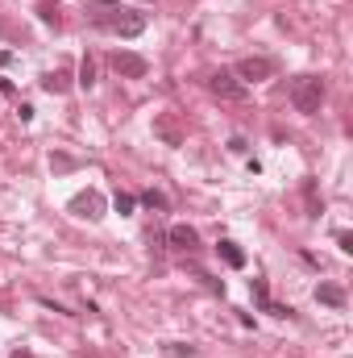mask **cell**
Segmentation results:
<instances>
[{
	"label": "cell",
	"mask_w": 353,
	"mask_h": 358,
	"mask_svg": "<svg viewBox=\"0 0 353 358\" xmlns=\"http://www.w3.org/2000/svg\"><path fill=\"white\" fill-rule=\"evenodd\" d=\"M216 255H220V259H225V263H229L233 271L246 267V250H241L237 242H229V238H225V242H216Z\"/></svg>",
	"instance_id": "cell-10"
},
{
	"label": "cell",
	"mask_w": 353,
	"mask_h": 358,
	"mask_svg": "<svg viewBox=\"0 0 353 358\" xmlns=\"http://www.w3.org/2000/svg\"><path fill=\"white\" fill-rule=\"evenodd\" d=\"M337 246H341L345 255H353V238H350V234H337Z\"/></svg>",
	"instance_id": "cell-20"
},
{
	"label": "cell",
	"mask_w": 353,
	"mask_h": 358,
	"mask_svg": "<svg viewBox=\"0 0 353 358\" xmlns=\"http://www.w3.org/2000/svg\"><path fill=\"white\" fill-rule=\"evenodd\" d=\"M38 13H42V21H46V25H59V8H54L50 0H42V4H38Z\"/></svg>",
	"instance_id": "cell-17"
},
{
	"label": "cell",
	"mask_w": 353,
	"mask_h": 358,
	"mask_svg": "<svg viewBox=\"0 0 353 358\" xmlns=\"http://www.w3.org/2000/svg\"><path fill=\"white\" fill-rule=\"evenodd\" d=\"M233 76L241 80V84H262L274 76V63L266 59V55H250V59H241L237 67H233Z\"/></svg>",
	"instance_id": "cell-4"
},
{
	"label": "cell",
	"mask_w": 353,
	"mask_h": 358,
	"mask_svg": "<svg viewBox=\"0 0 353 358\" xmlns=\"http://www.w3.org/2000/svg\"><path fill=\"white\" fill-rule=\"evenodd\" d=\"M316 300L329 304V308H345V292H341L337 283H320V287H316Z\"/></svg>",
	"instance_id": "cell-12"
},
{
	"label": "cell",
	"mask_w": 353,
	"mask_h": 358,
	"mask_svg": "<svg viewBox=\"0 0 353 358\" xmlns=\"http://www.w3.org/2000/svg\"><path fill=\"white\" fill-rule=\"evenodd\" d=\"M96 84V59L84 55V63H80V88H91Z\"/></svg>",
	"instance_id": "cell-13"
},
{
	"label": "cell",
	"mask_w": 353,
	"mask_h": 358,
	"mask_svg": "<svg viewBox=\"0 0 353 358\" xmlns=\"http://www.w3.org/2000/svg\"><path fill=\"white\" fill-rule=\"evenodd\" d=\"M303 196H308V208H312L308 217H320V200H316V183H312V179L303 183Z\"/></svg>",
	"instance_id": "cell-15"
},
{
	"label": "cell",
	"mask_w": 353,
	"mask_h": 358,
	"mask_svg": "<svg viewBox=\"0 0 353 358\" xmlns=\"http://www.w3.org/2000/svg\"><path fill=\"white\" fill-rule=\"evenodd\" d=\"M167 242H171L175 250H183V255H195V250H200V234H195L191 225H171V229H167Z\"/></svg>",
	"instance_id": "cell-8"
},
{
	"label": "cell",
	"mask_w": 353,
	"mask_h": 358,
	"mask_svg": "<svg viewBox=\"0 0 353 358\" xmlns=\"http://www.w3.org/2000/svg\"><path fill=\"white\" fill-rule=\"evenodd\" d=\"M291 104H295V113L316 117L320 104H324V80H320V76H295V84H291Z\"/></svg>",
	"instance_id": "cell-2"
},
{
	"label": "cell",
	"mask_w": 353,
	"mask_h": 358,
	"mask_svg": "<svg viewBox=\"0 0 353 358\" xmlns=\"http://www.w3.org/2000/svg\"><path fill=\"white\" fill-rule=\"evenodd\" d=\"M133 204H137V200H133L129 192H117V196H112V208H117L121 217H129V213H133Z\"/></svg>",
	"instance_id": "cell-14"
},
{
	"label": "cell",
	"mask_w": 353,
	"mask_h": 358,
	"mask_svg": "<svg viewBox=\"0 0 353 358\" xmlns=\"http://www.w3.org/2000/svg\"><path fill=\"white\" fill-rule=\"evenodd\" d=\"M88 17H91V25H100V29H108V34H121V38L146 34V17L133 13V8H121V4H112V0H91Z\"/></svg>",
	"instance_id": "cell-1"
},
{
	"label": "cell",
	"mask_w": 353,
	"mask_h": 358,
	"mask_svg": "<svg viewBox=\"0 0 353 358\" xmlns=\"http://www.w3.org/2000/svg\"><path fill=\"white\" fill-rule=\"evenodd\" d=\"M250 292H254V304H258L262 313H270V317H291V308H287V304H274V300H270L266 279H254V283H250Z\"/></svg>",
	"instance_id": "cell-9"
},
{
	"label": "cell",
	"mask_w": 353,
	"mask_h": 358,
	"mask_svg": "<svg viewBox=\"0 0 353 358\" xmlns=\"http://www.w3.org/2000/svg\"><path fill=\"white\" fill-rule=\"evenodd\" d=\"M142 200H146L150 208H158V213L167 208V196H163V192H154V187H150V192H142Z\"/></svg>",
	"instance_id": "cell-18"
},
{
	"label": "cell",
	"mask_w": 353,
	"mask_h": 358,
	"mask_svg": "<svg viewBox=\"0 0 353 358\" xmlns=\"http://www.w3.org/2000/svg\"><path fill=\"white\" fill-rule=\"evenodd\" d=\"M42 88L50 92V96H67L71 92V76L67 71H46L42 76Z\"/></svg>",
	"instance_id": "cell-11"
},
{
	"label": "cell",
	"mask_w": 353,
	"mask_h": 358,
	"mask_svg": "<svg viewBox=\"0 0 353 358\" xmlns=\"http://www.w3.org/2000/svg\"><path fill=\"white\" fill-rule=\"evenodd\" d=\"M13 358H33V355H29V350H17V355H13Z\"/></svg>",
	"instance_id": "cell-21"
},
{
	"label": "cell",
	"mask_w": 353,
	"mask_h": 358,
	"mask_svg": "<svg viewBox=\"0 0 353 358\" xmlns=\"http://www.w3.org/2000/svg\"><path fill=\"white\" fill-rule=\"evenodd\" d=\"M108 63H112V71H117L121 80H146V71H150V63H146L142 55H133V50H112Z\"/></svg>",
	"instance_id": "cell-3"
},
{
	"label": "cell",
	"mask_w": 353,
	"mask_h": 358,
	"mask_svg": "<svg viewBox=\"0 0 353 358\" xmlns=\"http://www.w3.org/2000/svg\"><path fill=\"white\" fill-rule=\"evenodd\" d=\"M229 150H233V155H246V150H250V142H246V138H233V142H229Z\"/></svg>",
	"instance_id": "cell-19"
},
{
	"label": "cell",
	"mask_w": 353,
	"mask_h": 358,
	"mask_svg": "<svg viewBox=\"0 0 353 358\" xmlns=\"http://www.w3.org/2000/svg\"><path fill=\"white\" fill-rule=\"evenodd\" d=\"M208 88H212V96H220V100H246V84L233 76V71H216V76H208Z\"/></svg>",
	"instance_id": "cell-5"
},
{
	"label": "cell",
	"mask_w": 353,
	"mask_h": 358,
	"mask_svg": "<svg viewBox=\"0 0 353 358\" xmlns=\"http://www.w3.org/2000/svg\"><path fill=\"white\" fill-rule=\"evenodd\" d=\"M154 138H163L167 146H183V125L175 113H158L154 117Z\"/></svg>",
	"instance_id": "cell-7"
},
{
	"label": "cell",
	"mask_w": 353,
	"mask_h": 358,
	"mask_svg": "<svg viewBox=\"0 0 353 358\" xmlns=\"http://www.w3.org/2000/svg\"><path fill=\"white\" fill-rule=\"evenodd\" d=\"M67 208H71L75 217H84V221H100V217H104V196L88 187V192L71 196V204H67Z\"/></svg>",
	"instance_id": "cell-6"
},
{
	"label": "cell",
	"mask_w": 353,
	"mask_h": 358,
	"mask_svg": "<svg viewBox=\"0 0 353 358\" xmlns=\"http://www.w3.org/2000/svg\"><path fill=\"white\" fill-rule=\"evenodd\" d=\"M167 355H171V358H195V346H187V342H171V346H167Z\"/></svg>",
	"instance_id": "cell-16"
}]
</instances>
